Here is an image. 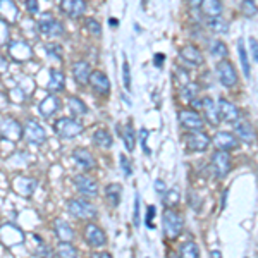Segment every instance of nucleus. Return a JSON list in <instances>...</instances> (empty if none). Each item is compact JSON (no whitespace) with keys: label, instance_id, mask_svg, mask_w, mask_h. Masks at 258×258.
I'll return each instance as SVG.
<instances>
[{"label":"nucleus","instance_id":"18","mask_svg":"<svg viewBox=\"0 0 258 258\" xmlns=\"http://www.w3.org/2000/svg\"><path fill=\"white\" fill-rule=\"evenodd\" d=\"M179 57L189 66H202L203 64V55L202 52L195 47V45H186L179 50Z\"/></svg>","mask_w":258,"mask_h":258},{"label":"nucleus","instance_id":"6","mask_svg":"<svg viewBox=\"0 0 258 258\" xmlns=\"http://www.w3.org/2000/svg\"><path fill=\"white\" fill-rule=\"evenodd\" d=\"M217 74H219V81L222 83V86H226V88H232V86L238 85V73H236L234 66L229 60L219 62Z\"/></svg>","mask_w":258,"mask_h":258},{"label":"nucleus","instance_id":"22","mask_svg":"<svg viewBox=\"0 0 258 258\" xmlns=\"http://www.w3.org/2000/svg\"><path fill=\"white\" fill-rule=\"evenodd\" d=\"M9 52L16 60H28L33 55L31 47L26 41H12L9 45Z\"/></svg>","mask_w":258,"mask_h":258},{"label":"nucleus","instance_id":"17","mask_svg":"<svg viewBox=\"0 0 258 258\" xmlns=\"http://www.w3.org/2000/svg\"><path fill=\"white\" fill-rule=\"evenodd\" d=\"M73 159L76 162V165H80L83 170H91L97 167V160L91 155L86 148H76L73 152Z\"/></svg>","mask_w":258,"mask_h":258},{"label":"nucleus","instance_id":"55","mask_svg":"<svg viewBox=\"0 0 258 258\" xmlns=\"http://www.w3.org/2000/svg\"><path fill=\"white\" fill-rule=\"evenodd\" d=\"M110 26H119V21H115V19H110Z\"/></svg>","mask_w":258,"mask_h":258},{"label":"nucleus","instance_id":"7","mask_svg":"<svg viewBox=\"0 0 258 258\" xmlns=\"http://www.w3.org/2000/svg\"><path fill=\"white\" fill-rule=\"evenodd\" d=\"M74 186L86 198H95L98 195V182L93 177L86 176V174H80V176L74 177Z\"/></svg>","mask_w":258,"mask_h":258},{"label":"nucleus","instance_id":"56","mask_svg":"<svg viewBox=\"0 0 258 258\" xmlns=\"http://www.w3.org/2000/svg\"><path fill=\"white\" fill-rule=\"evenodd\" d=\"M210 255H212V256H220V251H212Z\"/></svg>","mask_w":258,"mask_h":258},{"label":"nucleus","instance_id":"35","mask_svg":"<svg viewBox=\"0 0 258 258\" xmlns=\"http://www.w3.org/2000/svg\"><path fill=\"white\" fill-rule=\"evenodd\" d=\"M55 255L73 258V256H76V248L71 244V241H60V244L55 248Z\"/></svg>","mask_w":258,"mask_h":258},{"label":"nucleus","instance_id":"29","mask_svg":"<svg viewBox=\"0 0 258 258\" xmlns=\"http://www.w3.org/2000/svg\"><path fill=\"white\" fill-rule=\"evenodd\" d=\"M120 193H122V188H120V184H115V182H112L105 188V197L112 207H117L120 203Z\"/></svg>","mask_w":258,"mask_h":258},{"label":"nucleus","instance_id":"51","mask_svg":"<svg viewBox=\"0 0 258 258\" xmlns=\"http://www.w3.org/2000/svg\"><path fill=\"white\" fill-rule=\"evenodd\" d=\"M186 2H188V6L191 7V9L197 11V9H200V7H202L203 0H186Z\"/></svg>","mask_w":258,"mask_h":258},{"label":"nucleus","instance_id":"12","mask_svg":"<svg viewBox=\"0 0 258 258\" xmlns=\"http://www.w3.org/2000/svg\"><path fill=\"white\" fill-rule=\"evenodd\" d=\"M60 11L71 19H78L86 12V2L85 0H60Z\"/></svg>","mask_w":258,"mask_h":258},{"label":"nucleus","instance_id":"26","mask_svg":"<svg viewBox=\"0 0 258 258\" xmlns=\"http://www.w3.org/2000/svg\"><path fill=\"white\" fill-rule=\"evenodd\" d=\"M38 110H40V114L43 115V117H52V115L59 110V100L53 97V95H48V97H45L40 102Z\"/></svg>","mask_w":258,"mask_h":258},{"label":"nucleus","instance_id":"50","mask_svg":"<svg viewBox=\"0 0 258 258\" xmlns=\"http://www.w3.org/2000/svg\"><path fill=\"white\" fill-rule=\"evenodd\" d=\"M9 40V30H7V21L2 19V45H6V41Z\"/></svg>","mask_w":258,"mask_h":258},{"label":"nucleus","instance_id":"1","mask_svg":"<svg viewBox=\"0 0 258 258\" xmlns=\"http://www.w3.org/2000/svg\"><path fill=\"white\" fill-rule=\"evenodd\" d=\"M85 126L80 122L78 119H71V117H62V119H57L55 124H53V131L57 133V136L60 138H76L83 133Z\"/></svg>","mask_w":258,"mask_h":258},{"label":"nucleus","instance_id":"42","mask_svg":"<svg viewBox=\"0 0 258 258\" xmlns=\"http://www.w3.org/2000/svg\"><path fill=\"white\" fill-rule=\"evenodd\" d=\"M45 50H47V53L50 57H55V59H62V47L57 43H48L47 47H45Z\"/></svg>","mask_w":258,"mask_h":258},{"label":"nucleus","instance_id":"15","mask_svg":"<svg viewBox=\"0 0 258 258\" xmlns=\"http://www.w3.org/2000/svg\"><path fill=\"white\" fill-rule=\"evenodd\" d=\"M219 112L222 120H226L227 124H236L239 120V110L236 109L234 103H231L226 98L219 100Z\"/></svg>","mask_w":258,"mask_h":258},{"label":"nucleus","instance_id":"3","mask_svg":"<svg viewBox=\"0 0 258 258\" xmlns=\"http://www.w3.org/2000/svg\"><path fill=\"white\" fill-rule=\"evenodd\" d=\"M24 136L23 138L28 141L30 145H35V147H38V145H43L45 141H47V133H45V129L40 126L36 120L30 119L26 124H24Z\"/></svg>","mask_w":258,"mask_h":258},{"label":"nucleus","instance_id":"13","mask_svg":"<svg viewBox=\"0 0 258 258\" xmlns=\"http://www.w3.org/2000/svg\"><path fill=\"white\" fill-rule=\"evenodd\" d=\"M214 145L217 147V150H226V152H231V150H236L239 147V138L234 136L232 133L227 131H220L214 136Z\"/></svg>","mask_w":258,"mask_h":258},{"label":"nucleus","instance_id":"44","mask_svg":"<svg viewBox=\"0 0 258 258\" xmlns=\"http://www.w3.org/2000/svg\"><path fill=\"white\" fill-rule=\"evenodd\" d=\"M119 159H120V169L124 170V176L129 177L133 174V167H131V164H129L127 157L126 155H119Z\"/></svg>","mask_w":258,"mask_h":258},{"label":"nucleus","instance_id":"9","mask_svg":"<svg viewBox=\"0 0 258 258\" xmlns=\"http://www.w3.org/2000/svg\"><path fill=\"white\" fill-rule=\"evenodd\" d=\"M83 236H85V241L91 248H102L107 244V236L103 234L102 229L98 226H95V224H88V226L85 227Z\"/></svg>","mask_w":258,"mask_h":258},{"label":"nucleus","instance_id":"43","mask_svg":"<svg viewBox=\"0 0 258 258\" xmlns=\"http://www.w3.org/2000/svg\"><path fill=\"white\" fill-rule=\"evenodd\" d=\"M133 224H135V227H140V195L136 193L135 197V210H133Z\"/></svg>","mask_w":258,"mask_h":258},{"label":"nucleus","instance_id":"5","mask_svg":"<svg viewBox=\"0 0 258 258\" xmlns=\"http://www.w3.org/2000/svg\"><path fill=\"white\" fill-rule=\"evenodd\" d=\"M212 169H214L215 176L219 179H224L227 176V172L231 170V155L226 150H217L212 155Z\"/></svg>","mask_w":258,"mask_h":258},{"label":"nucleus","instance_id":"10","mask_svg":"<svg viewBox=\"0 0 258 258\" xmlns=\"http://www.w3.org/2000/svg\"><path fill=\"white\" fill-rule=\"evenodd\" d=\"M186 143L191 152H205L210 145V138L202 131V129H195L186 136Z\"/></svg>","mask_w":258,"mask_h":258},{"label":"nucleus","instance_id":"14","mask_svg":"<svg viewBox=\"0 0 258 258\" xmlns=\"http://www.w3.org/2000/svg\"><path fill=\"white\" fill-rule=\"evenodd\" d=\"M90 85L98 95H109L110 93V81L103 71H93V73H91Z\"/></svg>","mask_w":258,"mask_h":258},{"label":"nucleus","instance_id":"31","mask_svg":"<svg viewBox=\"0 0 258 258\" xmlns=\"http://www.w3.org/2000/svg\"><path fill=\"white\" fill-rule=\"evenodd\" d=\"M68 105H69V110L73 112L76 117H80V115H85L86 112H88V107H86L85 102H83L81 98H78V97H69Z\"/></svg>","mask_w":258,"mask_h":258},{"label":"nucleus","instance_id":"11","mask_svg":"<svg viewBox=\"0 0 258 258\" xmlns=\"http://www.w3.org/2000/svg\"><path fill=\"white\" fill-rule=\"evenodd\" d=\"M0 127H2V136L11 141L21 140V136H24V129H21L19 122L11 117H2L0 120Z\"/></svg>","mask_w":258,"mask_h":258},{"label":"nucleus","instance_id":"45","mask_svg":"<svg viewBox=\"0 0 258 258\" xmlns=\"http://www.w3.org/2000/svg\"><path fill=\"white\" fill-rule=\"evenodd\" d=\"M147 138H148V131H147V129H141V131H140V140H141V148H143V152L145 153H147V155H150V153H152V152H150V148H148V145H147Z\"/></svg>","mask_w":258,"mask_h":258},{"label":"nucleus","instance_id":"33","mask_svg":"<svg viewBox=\"0 0 258 258\" xmlns=\"http://www.w3.org/2000/svg\"><path fill=\"white\" fill-rule=\"evenodd\" d=\"M207 26L214 33H217V35H224V33L229 31V24L224 19H220V16H217V18H209Z\"/></svg>","mask_w":258,"mask_h":258},{"label":"nucleus","instance_id":"37","mask_svg":"<svg viewBox=\"0 0 258 258\" xmlns=\"http://www.w3.org/2000/svg\"><path fill=\"white\" fill-rule=\"evenodd\" d=\"M256 12H258V7L253 0H243V2H241V14H243L244 18H255Z\"/></svg>","mask_w":258,"mask_h":258},{"label":"nucleus","instance_id":"39","mask_svg":"<svg viewBox=\"0 0 258 258\" xmlns=\"http://www.w3.org/2000/svg\"><path fill=\"white\" fill-rule=\"evenodd\" d=\"M227 47H226V43L224 41H219V40H215L214 43L210 45V53L214 57H227Z\"/></svg>","mask_w":258,"mask_h":258},{"label":"nucleus","instance_id":"8","mask_svg":"<svg viewBox=\"0 0 258 258\" xmlns=\"http://www.w3.org/2000/svg\"><path fill=\"white\" fill-rule=\"evenodd\" d=\"M38 30L43 36H50V38L64 35V26H62L57 19H53L50 14H45L43 18L38 21Z\"/></svg>","mask_w":258,"mask_h":258},{"label":"nucleus","instance_id":"28","mask_svg":"<svg viewBox=\"0 0 258 258\" xmlns=\"http://www.w3.org/2000/svg\"><path fill=\"white\" fill-rule=\"evenodd\" d=\"M93 143L100 148H110L112 147V136L107 129H98L93 135Z\"/></svg>","mask_w":258,"mask_h":258},{"label":"nucleus","instance_id":"19","mask_svg":"<svg viewBox=\"0 0 258 258\" xmlns=\"http://www.w3.org/2000/svg\"><path fill=\"white\" fill-rule=\"evenodd\" d=\"M203 112H205V119L209 120V124H212V126H219L220 120H222V117H220V112H219V105H215L214 100L212 98H203V105H202Z\"/></svg>","mask_w":258,"mask_h":258},{"label":"nucleus","instance_id":"54","mask_svg":"<svg viewBox=\"0 0 258 258\" xmlns=\"http://www.w3.org/2000/svg\"><path fill=\"white\" fill-rule=\"evenodd\" d=\"M7 68H9V64H7V60L2 57V73H6V69H7Z\"/></svg>","mask_w":258,"mask_h":258},{"label":"nucleus","instance_id":"21","mask_svg":"<svg viewBox=\"0 0 258 258\" xmlns=\"http://www.w3.org/2000/svg\"><path fill=\"white\" fill-rule=\"evenodd\" d=\"M236 136H238L243 143H248V145L255 143V138H256L255 129H253L251 124L246 122V120H238V122H236Z\"/></svg>","mask_w":258,"mask_h":258},{"label":"nucleus","instance_id":"36","mask_svg":"<svg viewBox=\"0 0 258 258\" xmlns=\"http://www.w3.org/2000/svg\"><path fill=\"white\" fill-rule=\"evenodd\" d=\"M179 255L188 256V258H197L200 255L198 246L193 243V241H186V243H182L181 248H179Z\"/></svg>","mask_w":258,"mask_h":258},{"label":"nucleus","instance_id":"30","mask_svg":"<svg viewBox=\"0 0 258 258\" xmlns=\"http://www.w3.org/2000/svg\"><path fill=\"white\" fill-rule=\"evenodd\" d=\"M238 52H239V60H241V68H243L244 78H249V76H251V68H249L248 52H246V48H244V41L243 40L238 41Z\"/></svg>","mask_w":258,"mask_h":258},{"label":"nucleus","instance_id":"27","mask_svg":"<svg viewBox=\"0 0 258 258\" xmlns=\"http://www.w3.org/2000/svg\"><path fill=\"white\" fill-rule=\"evenodd\" d=\"M202 12L207 16V18H217V16L222 14V2L220 0H203L202 2Z\"/></svg>","mask_w":258,"mask_h":258},{"label":"nucleus","instance_id":"40","mask_svg":"<svg viewBox=\"0 0 258 258\" xmlns=\"http://www.w3.org/2000/svg\"><path fill=\"white\" fill-rule=\"evenodd\" d=\"M86 30L90 31V35L93 36H100L102 35V26L97 19H86Z\"/></svg>","mask_w":258,"mask_h":258},{"label":"nucleus","instance_id":"41","mask_svg":"<svg viewBox=\"0 0 258 258\" xmlns=\"http://www.w3.org/2000/svg\"><path fill=\"white\" fill-rule=\"evenodd\" d=\"M122 81L126 91H131V73H129V62L126 59L122 62Z\"/></svg>","mask_w":258,"mask_h":258},{"label":"nucleus","instance_id":"2","mask_svg":"<svg viewBox=\"0 0 258 258\" xmlns=\"http://www.w3.org/2000/svg\"><path fill=\"white\" fill-rule=\"evenodd\" d=\"M162 226H164V232L169 239H177L181 236L184 224H182V219L177 212L167 209L162 215Z\"/></svg>","mask_w":258,"mask_h":258},{"label":"nucleus","instance_id":"46","mask_svg":"<svg viewBox=\"0 0 258 258\" xmlns=\"http://www.w3.org/2000/svg\"><path fill=\"white\" fill-rule=\"evenodd\" d=\"M24 6L30 14H36L38 12V0H24Z\"/></svg>","mask_w":258,"mask_h":258},{"label":"nucleus","instance_id":"34","mask_svg":"<svg viewBox=\"0 0 258 258\" xmlns=\"http://www.w3.org/2000/svg\"><path fill=\"white\" fill-rule=\"evenodd\" d=\"M122 140H124V147H126L127 152H133V150H135V143H136L135 131H133V124H126V126H124Z\"/></svg>","mask_w":258,"mask_h":258},{"label":"nucleus","instance_id":"24","mask_svg":"<svg viewBox=\"0 0 258 258\" xmlns=\"http://www.w3.org/2000/svg\"><path fill=\"white\" fill-rule=\"evenodd\" d=\"M53 231H55V236L59 238V241H73L74 238L73 227H71L68 220H64V219L53 220Z\"/></svg>","mask_w":258,"mask_h":258},{"label":"nucleus","instance_id":"16","mask_svg":"<svg viewBox=\"0 0 258 258\" xmlns=\"http://www.w3.org/2000/svg\"><path fill=\"white\" fill-rule=\"evenodd\" d=\"M179 120H181L182 126L186 129H189V131L203 127V119L200 117V114L195 110H189V109H184V110L179 112Z\"/></svg>","mask_w":258,"mask_h":258},{"label":"nucleus","instance_id":"49","mask_svg":"<svg viewBox=\"0 0 258 258\" xmlns=\"http://www.w3.org/2000/svg\"><path fill=\"white\" fill-rule=\"evenodd\" d=\"M249 50H251V55L255 62H258V40L249 38Z\"/></svg>","mask_w":258,"mask_h":258},{"label":"nucleus","instance_id":"4","mask_svg":"<svg viewBox=\"0 0 258 258\" xmlns=\"http://www.w3.org/2000/svg\"><path fill=\"white\" fill-rule=\"evenodd\" d=\"M68 210L71 215L78 219H95L97 217V209L91 203L85 202V200H71L68 203Z\"/></svg>","mask_w":258,"mask_h":258},{"label":"nucleus","instance_id":"52","mask_svg":"<svg viewBox=\"0 0 258 258\" xmlns=\"http://www.w3.org/2000/svg\"><path fill=\"white\" fill-rule=\"evenodd\" d=\"M153 59H155V66H157V68H162V62L165 60V55H164V53H157Z\"/></svg>","mask_w":258,"mask_h":258},{"label":"nucleus","instance_id":"47","mask_svg":"<svg viewBox=\"0 0 258 258\" xmlns=\"http://www.w3.org/2000/svg\"><path fill=\"white\" fill-rule=\"evenodd\" d=\"M155 193L160 195V197H164V195L167 193V186H165V182L162 181V179H157L155 181Z\"/></svg>","mask_w":258,"mask_h":258},{"label":"nucleus","instance_id":"23","mask_svg":"<svg viewBox=\"0 0 258 258\" xmlns=\"http://www.w3.org/2000/svg\"><path fill=\"white\" fill-rule=\"evenodd\" d=\"M73 76L78 85H86V83H90L91 71H90L88 62H85V60L76 62V64L73 66Z\"/></svg>","mask_w":258,"mask_h":258},{"label":"nucleus","instance_id":"53","mask_svg":"<svg viewBox=\"0 0 258 258\" xmlns=\"http://www.w3.org/2000/svg\"><path fill=\"white\" fill-rule=\"evenodd\" d=\"M97 258H110V253H97Z\"/></svg>","mask_w":258,"mask_h":258},{"label":"nucleus","instance_id":"20","mask_svg":"<svg viewBox=\"0 0 258 258\" xmlns=\"http://www.w3.org/2000/svg\"><path fill=\"white\" fill-rule=\"evenodd\" d=\"M36 186H38V182H36L35 179L24 177V176H19L14 179V188L21 197H31V195L35 193Z\"/></svg>","mask_w":258,"mask_h":258},{"label":"nucleus","instance_id":"38","mask_svg":"<svg viewBox=\"0 0 258 258\" xmlns=\"http://www.w3.org/2000/svg\"><path fill=\"white\" fill-rule=\"evenodd\" d=\"M179 191L177 189H167V193L162 197V200H164V205L167 207V209H170V207H176L179 203Z\"/></svg>","mask_w":258,"mask_h":258},{"label":"nucleus","instance_id":"48","mask_svg":"<svg viewBox=\"0 0 258 258\" xmlns=\"http://www.w3.org/2000/svg\"><path fill=\"white\" fill-rule=\"evenodd\" d=\"M155 217V207L150 205L148 207V212H147V219H145V224H147V227L153 229V224H152V219Z\"/></svg>","mask_w":258,"mask_h":258},{"label":"nucleus","instance_id":"32","mask_svg":"<svg viewBox=\"0 0 258 258\" xmlns=\"http://www.w3.org/2000/svg\"><path fill=\"white\" fill-rule=\"evenodd\" d=\"M198 95V85L197 83H186L182 85V90H181V100L186 103H191Z\"/></svg>","mask_w":258,"mask_h":258},{"label":"nucleus","instance_id":"25","mask_svg":"<svg viewBox=\"0 0 258 258\" xmlns=\"http://www.w3.org/2000/svg\"><path fill=\"white\" fill-rule=\"evenodd\" d=\"M66 86V76L59 69H50V80L47 83V90L55 93V91H62Z\"/></svg>","mask_w":258,"mask_h":258}]
</instances>
